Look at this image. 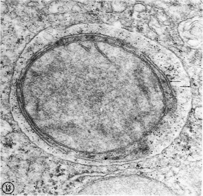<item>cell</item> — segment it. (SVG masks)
I'll return each mask as SVG.
<instances>
[{
    "label": "cell",
    "instance_id": "obj_1",
    "mask_svg": "<svg viewBox=\"0 0 203 196\" xmlns=\"http://www.w3.org/2000/svg\"><path fill=\"white\" fill-rule=\"evenodd\" d=\"M3 191L6 194L12 193L14 190V186L12 183L7 182L3 185L2 187Z\"/></svg>",
    "mask_w": 203,
    "mask_h": 196
}]
</instances>
